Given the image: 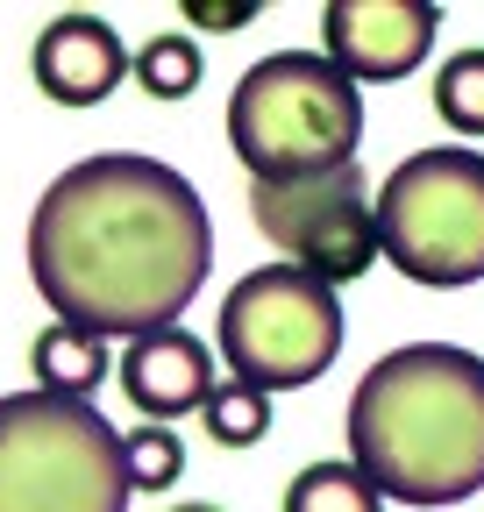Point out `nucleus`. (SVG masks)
Returning a JSON list of instances; mask_svg holds the SVG:
<instances>
[{"label":"nucleus","mask_w":484,"mask_h":512,"mask_svg":"<svg viewBox=\"0 0 484 512\" xmlns=\"http://www.w3.org/2000/svg\"><path fill=\"white\" fill-rule=\"evenodd\" d=\"M207 200L164 157L107 150L57 171L29 214V278L43 306L107 342L178 328L207 285Z\"/></svg>","instance_id":"1"},{"label":"nucleus","mask_w":484,"mask_h":512,"mask_svg":"<svg viewBox=\"0 0 484 512\" xmlns=\"http://www.w3.org/2000/svg\"><path fill=\"white\" fill-rule=\"evenodd\" d=\"M349 463L378 498L456 505L484 484V356L406 342L349 392Z\"/></svg>","instance_id":"2"},{"label":"nucleus","mask_w":484,"mask_h":512,"mask_svg":"<svg viewBox=\"0 0 484 512\" xmlns=\"http://www.w3.org/2000/svg\"><path fill=\"white\" fill-rule=\"evenodd\" d=\"M356 136H363V93L321 50H271L235 79L228 143L250 185H292L356 164Z\"/></svg>","instance_id":"3"},{"label":"nucleus","mask_w":484,"mask_h":512,"mask_svg":"<svg viewBox=\"0 0 484 512\" xmlns=\"http://www.w3.org/2000/svg\"><path fill=\"white\" fill-rule=\"evenodd\" d=\"M371 228H378V256L399 278L428 292L477 285L484 278V157L463 143L413 150L371 192Z\"/></svg>","instance_id":"4"},{"label":"nucleus","mask_w":484,"mask_h":512,"mask_svg":"<svg viewBox=\"0 0 484 512\" xmlns=\"http://www.w3.org/2000/svg\"><path fill=\"white\" fill-rule=\"evenodd\" d=\"M0 512H129L121 434L86 399H0Z\"/></svg>","instance_id":"5"},{"label":"nucleus","mask_w":484,"mask_h":512,"mask_svg":"<svg viewBox=\"0 0 484 512\" xmlns=\"http://www.w3.org/2000/svg\"><path fill=\"white\" fill-rule=\"evenodd\" d=\"M214 342H221L235 384H250L264 399L299 392L342 356V299L292 264H257L221 299Z\"/></svg>","instance_id":"6"},{"label":"nucleus","mask_w":484,"mask_h":512,"mask_svg":"<svg viewBox=\"0 0 484 512\" xmlns=\"http://www.w3.org/2000/svg\"><path fill=\"white\" fill-rule=\"evenodd\" d=\"M250 221L278 249V264L335 285H356L378 264V228H371V185L363 164H335L321 178L292 185H250Z\"/></svg>","instance_id":"7"},{"label":"nucleus","mask_w":484,"mask_h":512,"mask_svg":"<svg viewBox=\"0 0 484 512\" xmlns=\"http://www.w3.org/2000/svg\"><path fill=\"white\" fill-rule=\"evenodd\" d=\"M442 15L428 0H328L321 8V57L349 86H385L406 79L420 57L435 50Z\"/></svg>","instance_id":"8"},{"label":"nucleus","mask_w":484,"mask_h":512,"mask_svg":"<svg viewBox=\"0 0 484 512\" xmlns=\"http://www.w3.org/2000/svg\"><path fill=\"white\" fill-rule=\"evenodd\" d=\"M121 392H129V406L164 427L178 413H200L207 392H214V356L207 342H193L186 328H157V335H136L129 349H121Z\"/></svg>","instance_id":"9"},{"label":"nucleus","mask_w":484,"mask_h":512,"mask_svg":"<svg viewBox=\"0 0 484 512\" xmlns=\"http://www.w3.org/2000/svg\"><path fill=\"white\" fill-rule=\"evenodd\" d=\"M29 64H36V86L57 107H100L121 86V72H129V50H121V36L100 15H50Z\"/></svg>","instance_id":"10"},{"label":"nucleus","mask_w":484,"mask_h":512,"mask_svg":"<svg viewBox=\"0 0 484 512\" xmlns=\"http://www.w3.org/2000/svg\"><path fill=\"white\" fill-rule=\"evenodd\" d=\"M29 370H36V392L93 406V392L114 370V342L93 335V328H72V320H50V328L29 342Z\"/></svg>","instance_id":"11"},{"label":"nucleus","mask_w":484,"mask_h":512,"mask_svg":"<svg viewBox=\"0 0 484 512\" xmlns=\"http://www.w3.org/2000/svg\"><path fill=\"white\" fill-rule=\"evenodd\" d=\"M285 512H378V491L363 484V470L342 463H307L285 491Z\"/></svg>","instance_id":"12"},{"label":"nucleus","mask_w":484,"mask_h":512,"mask_svg":"<svg viewBox=\"0 0 484 512\" xmlns=\"http://www.w3.org/2000/svg\"><path fill=\"white\" fill-rule=\"evenodd\" d=\"M129 72H136V86H143L150 100H186V93L200 86V43L178 36V29H164V36H150V43L129 57Z\"/></svg>","instance_id":"13"},{"label":"nucleus","mask_w":484,"mask_h":512,"mask_svg":"<svg viewBox=\"0 0 484 512\" xmlns=\"http://www.w3.org/2000/svg\"><path fill=\"white\" fill-rule=\"evenodd\" d=\"M435 114L456 136H484V50H456L435 72Z\"/></svg>","instance_id":"14"},{"label":"nucleus","mask_w":484,"mask_h":512,"mask_svg":"<svg viewBox=\"0 0 484 512\" xmlns=\"http://www.w3.org/2000/svg\"><path fill=\"white\" fill-rule=\"evenodd\" d=\"M207 434L221 441V448H250V441H264L271 434V399L264 392H250V384H214V392H207Z\"/></svg>","instance_id":"15"},{"label":"nucleus","mask_w":484,"mask_h":512,"mask_svg":"<svg viewBox=\"0 0 484 512\" xmlns=\"http://www.w3.org/2000/svg\"><path fill=\"white\" fill-rule=\"evenodd\" d=\"M186 470V448H178V427H129L121 434V477L129 491H164Z\"/></svg>","instance_id":"16"},{"label":"nucleus","mask_w":484,"mask_h":512,"mask_svg":"<svg viewBox=\"0 0 484 512\" xmlns=\"http://www.w3.org/2000/svg\"><path fill=\"white\" fill-rule=\"evenodd\" d=\"M250 15H257L250 0H235V8H228V0H193V8H186V22H221V29H242Z\"/></svg>","instance_id":"17"},{"label":"nucleus","mask_w":484,"mask_h":512,"mask_svg":"<svg viewBox=\"0 0 484 512\" xmlns=\"http://www.w3.org/2000/svg\"><path fill=\"white\" fill-rule=\"evenodd\" d=\"M164 512H228V505H207V498H193V505H164Z\"/></svg>","instance_id":"18"}]
</instances>
